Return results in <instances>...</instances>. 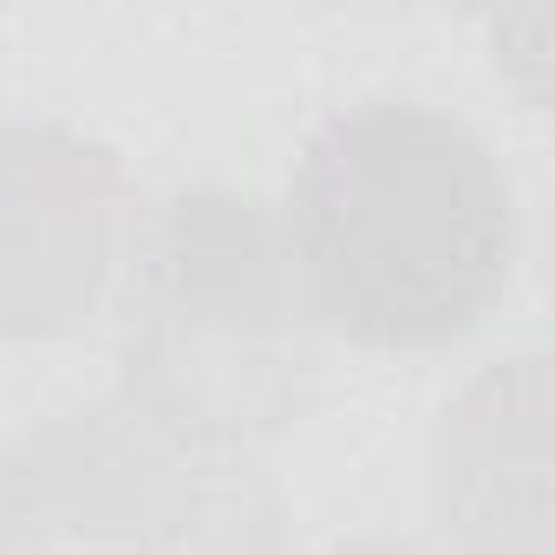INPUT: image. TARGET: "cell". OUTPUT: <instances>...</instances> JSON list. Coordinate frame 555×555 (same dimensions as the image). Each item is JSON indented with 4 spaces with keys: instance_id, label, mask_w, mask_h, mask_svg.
Segmentation results:
<instances>
[{
    "instance_id": "obj_5",
    "label": "cell",
    "mask_w": 555,
    "mask_h": 555,
    "mask_svg": "<svg viewBox=\"0 0 555 555\" xmlns=\"http://www.w3.org/2000/svg\"><path fill=\"white\" fill-rule=\"evenodd\" d=\"M431 516L444 555H548V360L477 366L431 425Z\"/></svg>"
},
{
    "instance_id": "obj_4",
    "label": "cell",
    "mask_w": 555,
    "mask_h": 555,
    "mask_svg": "<svg viewBox=\"0 0 555 555\" xmlns=\"http://www.w3.org/2000/svg\"><path fill=\"white\" fill-rule=\"evenodd\" d=\"M144 190L66 118H0V340H66L118 301Z\"/></svg>"
},
{
    "instance_id": "obj_2",
    "label": "cell",
    "mask_w": 555,
    "mask_h": 555,
    "mask_svg": "<svg viewBox=\"0 0 555 555\" xmlns=\"http://www.w3.org/2000/svg\"><path fill=\"white\" fill-rule=\"evenodd\" d=\"M321 327L268 196L183 183L144 203L118 282V399L216 451L261 457L314 386Z\"/></svg>"
},
{
    "instance_id": "obj_1",
    "label": "cell",
    "mask_w": 555,
    "mask_h": 555,
    "mask_svg": "<svg viewBox=\"0 0 555 555\" xmlns=\"http://www.w3.org/2000/svg\"><path fill=\"white\" fill-rule=\"evenodd\" d=\"M314 327L366 353H451L516 282V190L490 138L425 99L327 118L274 203Z\"/></svg>"
},
{
    "instance_id": "obj_6",
    "label": "cell",
    "mask_w": 555,
    "mask_h": 555,
    "mask_svg": "<svg viewBox=\"0 0 555 555\" xmlns=\"http://www.w3.org/2000/svg\"><path fill=\"white\" fill-rule=\"evenodd\" d=\"M314 555H444L431 535H392V529H373V535H340Z\"/></svg>"
},
{
    "instance_id": "obj_3",
    "label": "cell",
    "mask_w": 555,
    "mask_h": 555,
    "mask_svg": "<svg viewBox=\"0 0 555 555\" xmlns=\"http://www.w3.org/2000/svg\"><path fill=\"white\" fill-rule=\"evenodd\" d=\"M0 555H288L261 457L190 444L118 392L0 451Z\"/></svg>"
}]
</instances>
